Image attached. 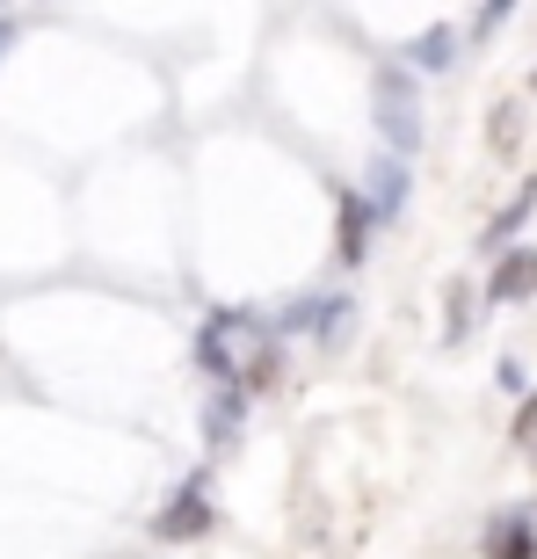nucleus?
<instances>
[{
    "label": "nucleus",
    "instance_id": "obj_1",
    "mask_svg": "<svg viewBox=\"0 0 537 559\" xmlns=\"http://www.w3.org/2000/svg\"><path fill=\"white\" fill-rule=\"evenodd\" d=\"M378 124H385V139H393V153L407 160L414 145H421V109H414V87H407V73H378Z\"/></svg>",
    "mask_w": 537,
    "mask_h": 559
},
{
    "label": "nucleus",
    "instance_id": "obj_2",
    "mask_svg": "<svg viewBox=\"0 0 537 559\" xmlns=\"http://www.w3.org/2000/svg\"><path fill=\"white\" fill-rule=\"evenodd\" d=\"M153 531H160L167 545H175V538H204V531H211V501H204V479H189L182 495H175V501L160 509V516H153Z\"/></svg>",
    "mask_w": 537,
    "mask_h": 559
},
{
    "label": "nucleus",
    "instance_id": "obj_3",
    "mask_svg": "<svg viewBox=\"0 0 537 559\" xmlns=\"http://www.w3.org/2000/svg\"><path fill=\"white\" fill-rule=\"evenodd\" d=\"M371 218H378V204L371 197H342V262H363V248H371Z\"/></svg>",
    "mask_w": 537,
    "mask_h": 559
},
{
    "label": "nucleus",
    "instance_id": "obj_4",
    "mask_svg": "<svg viewBox=\"0 0 537 559\" xmlns=\"http://www.w3.org/2000/svg\"><path fill=\"white\" fill-rule=\"evenodd\" d=\"M487 290H494L501 306H516V298H530V290H537V248H516V254H509V262L494 270V284H487Z\"/></svg>",
    "mask_w": 537,
    "mask_h": 559
},
{
    "label": "nucleus",
    "instance_id": "obj_5",
    "mask_svg": "<svg viewBox=\"0 0 537 559\" xmlns=\"http://www.w3.org/2000/svg\"><path fill=\"white\" fill-rule=\"evenodd\" d=\"M371 197H378V218H393V211L407 204V160H399V153H385V160L371 167Z\"/></svg>",
    "mask_w": 537,
    "mask_h": 559
},
{
    "label": "nucleus",
    "instance_id": "obj_6",
    "mask_svg": "<svg viewBox=\"0 0 537 559\" xmlns=\"http://www.w3.org/2000/svg\"><path fill=\"white\" fill-rule=\"evenodd\" d=\"M487 559H537V531H530V516L494 523V538H487Z\"/></svg>",
    "mask_w": 537,
    "mask_h": 559
},
{
    "label": "nucleus",
    "instance_id": "obj_7",
    "mask_svg": "<svg viewBox=\"0 0 537 559\" xmlns=\"http://www.w3.org/2000/svg\"><path fill=\"white\" fill-rule=\"evenodd\" d=\"M232 421H240V393H226V400H218V407L204 415V429H211V443H218V451L232 443Z\"/></svg>",
    "mask_w": 537,
    "mask_h": 559
},
{
    "label": "nucleus",
    "instance_id": "obj_8",
    "mask_svg": "<svg viewBox=\"0 0 537 559\" xmlns=\"http://www.w3.org/2000/svg\"><path fill=\"white\" fill-rule=\"evenodd\" d=\"M451 51H457L451 29H429V37L414 44V66H451Z\"/></svg>",
    "mask_w": 537,
    "mask_h": 559
},
{
    "label": "nucleus",
    "instance_id": "obj_9",
    "mask_svg": "<svg viewBox=\"0 0 537 559\" xmlns=\"http://www.w3.org/2000/svg\"><path fill=\"white\" fill-rule=\"evenodd\" d=\"M530 204H537V182H530V189H523V197H516V204H509V211H501L494 226H487V240H501V233H516V226H523V218H530Z\"/></svg>",
    "mask_w": 537,
    "mask_h": 559
},
{
    "label": "nucleus",
    "instance_id": "obj_10",
    "mask_svg": "<svg viewBox=\"0 0 537 559\" xmlns=\"http://www.w3.org/2000/svg\"><path fill=\"white\" fill-rule=\"evenodd\" d=\"M530 436H537V400H530V407L516 415V443H530Z\"/></svg>",
    "mask_w": 537,
    "mask_h": 559
},
{
    "label": "nucleus",
    "instance_id": "obj_11",
    "mask_svg": "<svg viewBox=\"0 0 537 559\" xmlns=\"http://www.w3.org/2000/svg\"><path fill=\"white\" fill-rule=\"evenodd\" d=\"M8 37H15V22H0V44H8Z\"/></svg>",
    "mask_w": 537,
    "mask_h": 559
}]
</instances>
